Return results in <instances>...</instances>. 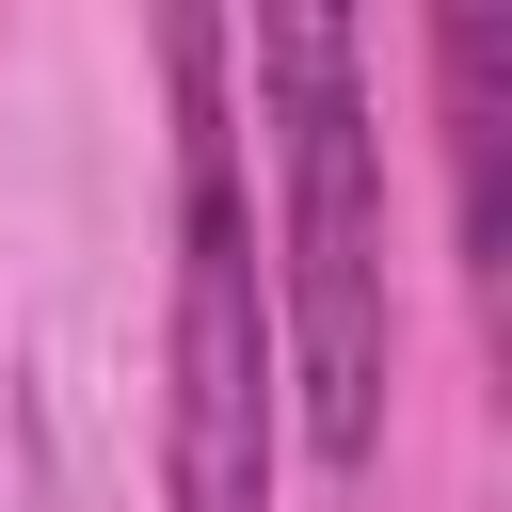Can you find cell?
<instances>
[{
  "mask_svg": "<svg viewBox=\"0 0 512 512\" xmlns=\"http://www.w3.org/2000/svg\"><path fill=\"white\" fill-rule=\"evenodd\" d=\"M256 80H272V160H288L272 352H288V384H304V448H320L336 480H368V448H384V368H400L368 48H352V16H256Z\"/></svg>",
  "mask_w": 512,
  "mask_h": 512,
  "instance_id": "1",
  "label": "cell"
},
{
  "mask_svg": "<svg viewBox=\"0 0 512 512\" xmlns=\"http://www.w3.org/2000/svg\"><path fill=\"white\" fill-rule=\"evenodd\" d=\"M176 512H272V288H256V208H240V128H224V32L176 16Z\"/></svg>",
  "mask_w": 512,
  "mask_h": 512,
  "instance_id": "2",
  "label": "cell"
},
{
  "mask_svg": "<svg viewBox=\"0 0 512 512\" xmlns=\"http://www.w3.org/2000/svg\"><path fill=\"white\" fill-rule=\"evenodd\" d=\"M432 96H448V192H464V272H512V16H432Z\"/></svg>",
  "mask_w": 512,
  "mask_h": 512,
  "instance_id": "3",
  "label": "cell"
}]
</instances>
